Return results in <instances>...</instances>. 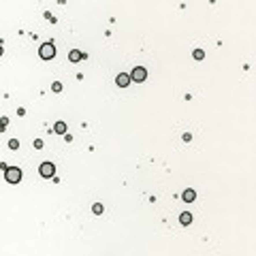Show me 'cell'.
I'll return each instance as SVG.
<instances>
[{
    "label": "cell",
    "mask_w": 256,
    "mask_h": 256,
    "mask_svg": "<svg viewBox=\"0 0 256 256\" xmlns=\"http://www.w3.org/2000/svg\"><path fill=\"white\" fill-rule=\"evenodd\" d=\"M4 179H7L9 184H19L21 182V171L17 167H9L7 171H4Z\"/></svg>",
    "instance_id": "obj_1"
},
{
    "label": "cell",
    "mask_w": 256,
    "mask_h": 256,
    "mask_svg": "<svg viewBox=\"0 0 256 256\" xmlns=\"http://www.w3.org/2000/svg\"><path fill=\"white\" fill-rule=\"evenodd\" d=\"M39 56L43 60H51L53 56H56V47L51 45V43H45V45H41V49H39Z\"/></svg>",
    "instance_id": "obj_2"
},
{
    "label": "cell",
    "mask_w": 256,
    "mask_h": 256,
    "mask_svg": "<svg viewBox=\"0 0 256 256\" xmlns=\"http://www.w3.org/2000/svg\"><path fill=\"white\" fill-rule=\"evenodd\" d=\"M145 77H147V70H145L143 66H137L132 70V75H130V81H139L141 83V81H145Z\"/></svg>",
    "instance_id": "obj_3"
},
{
    "label": "cell",
    "mask_w": 256,
    "mask_h": 256,
    "mask_svg": "<svg viewBox=\"0 0 256 256\" xmlns=\"http://www.w3.org/2000/svg\"><path fill=\"white\" fill-rule=\"evenodd\" d=\"M53 171H56V167L51 165V162H43V165L39 167V173L43 177H51L53 175Z\"/></svg>",
    "instance_id": "obj_4"
},
{
    "label": "cell",
    "mask_w": 256,
    "mask_h": 256,
    "mask_svg": "<svg viewBox=\"0 0 256 256\" xmlns=\"http://www.w3.org/2000/svg\"><path fill=\"white\" fill-rule=\"evenodd\" d=\"M115 83L119 85V88H126V85L130 83V75H126V73H119V75H117V79H115Z\"/></svg>",
    "instance_id": "obj_5"
},
{
    "label": "cell",
    "mask_w": 256,
    "mask_h": 256,
    "mask_svg": "<svg viewBox=\"0 0 256 256\" xmlns=\"http://www.w3.org/2000/svg\"><path fill=\"white\" fill-rule=\"evenodd\" d=\"M182 197H184V201H186V203H192V201L197 199V192H194L192 188H188V190H184V194H182Z\"/></svg>",
    "instance_id": "obj_6"
},
{
    "label": "cell",
    "mask_w": 256,
    "mask_h": 256,
    "mask_svg": "<svg viewBox=\"0 0 256 256\" xmlns=\"http://www.w3.org/2000/svg\"><path fill=\"white\" fill-rule=\"evenodd\" d=\"M179 220H182V224H184V226H188V224H190V222H192V216H190V214H188V211H184V214H182V216H179Z\"/></svg>",
    "instance_id": "obj_7"
},
{
    "label": "cell",
    "mask_w": 256,
    "mask_h": 256,
    "mask_svg": "<svg viewBox=\"0 0 256 256\" xmlns=\"http://www.w3.org/2000/svg\"><path fill=\"white\" fill-rule=\"evenodd\" d=\"M68 58H70V62H79V60H81V58H85V56L75 49V51H70V56H68Z\"/></svg>",
    "instance_id": "obj_8"
},
{
    "label": "cell",
    "mask_w": 256,
    "mask_h": 256,
    "mask_svg": "<svg viewBox=\"0 0 256 256\" xmlns=\"http://www.w3.org/2000/svg\"><path fill=\"white\" fill-rule=\"evenodd\" d=\"M53 130H56V132H58V134H62V132H64V130H66V124H64V122H58V124H56V126H53Z\"/></svg>",
    "instance_id": "obj_9"
},
{
    "label": "cell",
    "mask_w": 256,
    "mask_h": 256,
    "mask_svg": "<svg viewBox=\"0 0 256 256\" xmlns=\"http://www.w3.org/2000/svg\"><path fill=\"white\" fill-rule=\"evenodd\" d=\"M92 211H94L96 216H98V214H102V205H98V203H96L94 207H92Z\"/></svg>",
    "instance_id": "obj_10"
},
{
    "label": "cell",
    "mask_w": 256,
    "mask_h": 256,
    "mask_svg": "<svg viewBox=\"0 0 256 256\" xmlns=\"http://www.w3.org/2000/svg\"><path fill=\"white\" fill-rule=\"evenodd\" d=\"M51 90H53V92H62V83H60V81H56V83L51 85Z\"/></svg>",
    "instance_id": "obj_11"
},
{
    "label": "cell",
    "mask_w": 256,
    "mask_h": 256,
    "mask_svg": "<svg viewBox=\"0 0 256 256\" xmlns=\"http://www.w3.org/2000/svg\"><path fill=\"white\" fill-rule=\"evenodd\" d=\"M192 56H194V60H203V56H205V53L201 51V49H197V51L192 53Z\"/></svg>",
    "instance_id": "obj_12"
},
{
    "label": "cell",
    "mask_w": 256,
    "mask_h": 256,
    "mask_svg": "<svg viewBox=\"0 0 256 256\" xmlns=\"http://www.w3.org/2000/svg\"><path fill=\"white\" fill-rule=\"evenodd\" d=\"M9 145H11V147H13V150H17V147H19V141H15V139H11V141H9Z\"/></svg>",
    "instance_id": "obj_13"
},
{
    "label": "cell",
    "mask_w": 256,
    "mask_h": 256,
    "mask_svg": "<svg viewBox=\"0 0 256 256\" xmlns=\"http://www.w3.org/2000/svg\"><path fill=\"white\" fill-rule=\"evenodd\" d=\"M34 147H36V150H41V147H43V141H41V139H36V141H34Z\"/></svg>",
    "instance_id": "obj_14"
},
{
    "label": "cell",
    "mask_w": 256,
    "mask_h": 256,
    "mask_svg": "<svg viewBox=\"0 0 256 256\" xmlns=\"http://www.w3.org/2000/svg\"><path fill=\"white\" fill-rule=\"evenodd\" d=\"M0 56H2V47H0Z\"/></svg>",
    "instance_id": "obj_15"
}]
</instances>
